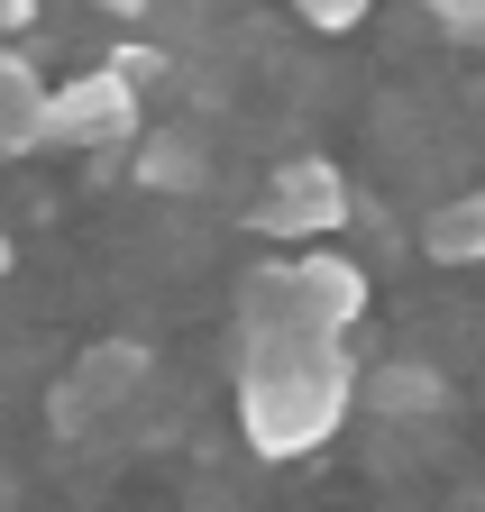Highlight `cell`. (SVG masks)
Wrapping results in <instances>:
<instances>
[{
    "mask_svg": "<svg viewBox=\"0 0 485 512\" xmlns=\"http://www.w3.org/2000/svg\"><path fill=\"white\" fill-rule=\"evenodd\" d=\"M284 10H293V19H312V28H330V37H339V28H357V19H367V10H376V0H284Z\"/></svg>",
    "mask_w": 485,
    "mask_h": 512,
    "instance_id": "cell-10",
    "label": "cell"
},
{
    "mask_svg": "<svg viewBox=\"0 0 485 512\" xmlns=\"http://www.w3.org/2000/svg\"><path fill=\"white\" fill-rule=\"evenodd\" d=\"M376 412H440V375L431 366H412V357H394V366H376L367 384H357Z\"/></svg>",
    "mask_w": 485,
    "mask_h": 512,
    "instance_id": "cell-8",
    "label": "cell"
},
{
    "mask_svg": "<svg viewBox=\"0 0 485 512\" xmlns=\"http://www.w3.org/2000/svg\"><path fill=\"white\" fill-rule=\"evenodd\" d=\"M357 375L339 357V339H284V330H248L238 357V421H248L257 458H312V448L348 421Z\"/></svg>",
    "mask_w": 485,
    "mask_h": 512,
    "instance_id": "cell-1",
    "label": "cell"
},
{
    "mask_svg": "<svg viewBox=\"0 0 485 512\" xmlns=\"http://www.w3.org/2000/svg\"><path fill=\"white\" fill-rule=\"evenodd\" d=\"M138 74H129V64H92V74H65V83H55L46 92V138L55 147H129L138 138Z\"/></svg>",
    "mask_w": 485,
    "mask_h": 512,
    "instance_id": "cell-3",
    "label": "cell"
},
{
    "mask_svg": "<svg viewBox=\"0 0 485 512\" xmlns=\"http://www.w3.org/2000/svg\"><path fill=\"white\" fill-rule=\"evenodd\" d=\"M348 220V174L330 156H293L275 183H266V202H257V229L266 238H321Z\"/></svg>",
    "mask_w": 485,
    "mask_h": 512,
    "instance_id": "cell-4",
    "label": "cell"
},
{
    "mask_svg": "<svg viewBox=\"0 0 485 512\" xmlns=\"http://www.w3.org/2000/svg\"><path fill=\"white\" fill-rule=\"evenodd\" d=\"M440 28H485V0H421Z\"/></svg>",
    "mask_w": 485,
    "mask_h": 512,
    "instance_id": "cell-11",
    "label": "cell"
},
{
    "mask_svg": "<svg viewBox=\"0 0 485 512\" xmlns=\"http://www.w3.org/2000/svg\"><path fill=\"white\" fill-rule=\"evenodd\" d=\"M421 247H431V266H485V192H458L421 220Z\"/></svg>",
    "mask_w": 485,
    "mask_h": 512,
    "instance_id": "cell-7",
    "label": "cell"
},
{
    "mask_svg": "<svg viewBox=\"0 0 485 512\" xmlns=\"http://www.w3.org/2000/svg\"><path fill=\"white\" fill-rule=\"evenodd\" d=\"M46 74L19 55V46H0V156H28V147H46Z\"/></svg>",
    "mask_w": 485,
    "mask_h": 512,
    "instance_id": "cell-6",
    "label": "cell"
},
{
    "mask_svg": "<svg viewBox=\"0 0 485 512\" xmlns=\"http://www.w3.org/2000/svg\"><path fill=\"white\" fill-rule=\"evenodd\" d=\"M357 311H367V275L348 256H293L248 284V330H284V339H348Z\"/></svg>",
    "mask_w": 485,
    "mask_h": 512,
    "instance_id": "cell-2",
    "label": "cell"
},
{
    "mask_svg": "<svg viewBox=\"0 0 485 512\" xmlns=\"http://www.w3.org/2000/svg\"><path fill=\"white\" fill-rule=\"evenodd\" d=\"M101 10H119V19H147V10H156V0H101Z\"/></svg>",
    "mask_w": 485,
    "mask_h": 512,
    "instance_id": "cell-13",
    "label": "cell"
},
{
    "mask_svg": "<svg viewBox=\"0 0 485 512\" xmlns=\"http://www.w3.org/2000/svg\"><path fill=\"white\" fill-rule=\"evenodd\" d=\"M147 384V357L129 348V339H110V348H92L83 366H65V384H55V430L65 439H92L119 403H129Z\"/></svg>",
    "mask_w": 485,
    "mask_h": 512,
    "instance_id": "cell-5",
    "label": "cell"
},
{
    "mask_svg": "<svg viewBox=\"0 0 485 512\" xmlns=\"http://www.w3.org/2000/svg\"><path fill=\"white\" fill-rule=\"evenodd\" d=\"M138 174L165 183V192H184V183H202V156H193L184 138H147V147H138Z\"/></svg>",
    "mask_w": 485,
    "mask_h": 512,
    "instance_id": "cell-9",
    "label": "cell"
},
{
    "mask_svg": "<svg viewBox=\"0 0 485 512\" xmlns=\"http://www.w3.org/2000/svg\"><path fill=\"white\" fill-rule=\"evenodd\" d=\"M0 275H10V238H0Z\"/></svg>",
    "mask_w": 485,
    "mask_h": 512,
    "instance_id": "cell-14",
    "label": "cell"
},
{
    "mask_svg": "<svg viewBox=\"0 0 485 512\" xmlns=\"http://www.w3.org/2000/svg\"><path fill=\"white\" fill-rule=\"evenodd\" d=\"M28 19H37V0H0V46L28 37Z\"/></svg>",
    "mask_w": 485,
    "mask_h": 512,
    "instance_id": "cell-12",
    "label": "cell"
}]
</instances>
